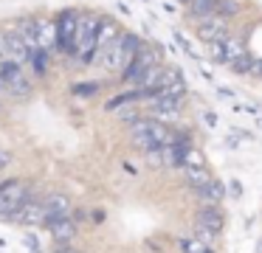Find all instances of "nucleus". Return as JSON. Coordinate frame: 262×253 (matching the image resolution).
Returning a JSON list of instances; mask_svg holds the SVG:
<instances>
[{"label":"nucleus","mask_w":262,"mask_h":253,"mask_svg":"<svg viewBox=\"0 0 262 253\" xmlns=\"http://www.w3.org/2000/svg\"><path fill=\"white\" fill-rule=\"evenodd\" d=\"M194 222L209 228V231H214V234H220V231L226 228V214L220 211V205H200Z\"/></svg>","instance_id":"14"},{"label":"nucleus","mask_w":262,"mask_h":253,"mask_svg":"<svg viewBox=\"0 0 262 253\" xmlns=\"http://www.w3.org/2000/svg\"><path fill=\"white\" fill-rule=\"evenodd\" d=\"M138 51H141V39H138L136 34H121V39L113 45L104 67H107V71H121L124 73L127 67L133 65V59H136Z\"/></svg>","instance_id":"5"},{"label":"nucleus","mask_w":262,"mask_h":253,"mask_svg":"<svg viewBox=\"0 0 262 253\" xmlns=\"http://www.w3.org/2000/svg\"><path fill=\"white\" fill-rule=\"evenodd\" d=\"M121 26L113 20H102V26H99V39H96V54H93L91 62H96V65L104 67V62H107L110 51H113V45L121 39Z\"/></svg>","instance_id":"7"},{"label":"nucleus","mask_w":262,"mask_h":253,"mask_svg":"<svg viewBox=\"0 0 262 253\" xmlns=\"http://www.w3.org/2000/svg\"><path fill=\"white\" fill-rule=\"evenodd\" d=\"M42 202H46V211H48V222H54V219H68L71 211H74L71 197L62 194V191H51Z\"/></svg>","instance_id":"13"},{"label":"nucleus","mask_w":262,"mask_h":253,"mask_svg":"<svg viewBox=\"0 0 262 253\" xmlns=\"http://www.w3.org/2000/svg\"><path fill=\"white\" fill-rule=\"evenodd\" d=\"M181 172H183V177H186V183L192 186V189H198V186H206L209 180H214V177L209 174V166H186V163H183Z\"/></svg>","instance_id":"19"},{"label":"nucleus","mask_w":262,"mask_h":253,"mask_svg":"<svg viewBox=\"0 0 262 253\" xmlns=\"http://www.w3.org/2000/svg\"><path fill=\"white\" fill-rule=\"evenodd\" d=\"M37 39H40V51L54 54V48H59L57 22H51V20H37Z\"/></svg>","instance_id":"16"},{"label":"nucleus","mask_w":262,"mask_h":253,"mask_svg":"<svg viewBox=\"0 0 262 253\" xmlns=\"http://www.w3.org/2000/svg\"><path fill=\"white\" fill-rule=\"evenodd\" d=\"M149 112H152V118L161 124H175L178 116H181V101L166 99V96H152V99H149Z\"/></svg>","instance_id":"9"},{"label":"nucleus","mask_w":262,"mask_h":253,"mask_svg":"<svg viewBox=\"0 0 262 253\" xmlns=\"http://www.w3.org/2000/svg\"><path fill=\"white\" fill-rule=\"evenodd\" d=\"M12 222L17 225H26V228H40V225H48V211H46V202L42 200H34L31 197L29 202H26L23 208H20L17 214H14Z\"/></svg>","instance_id":"8"},{"label":"nucleus","mask_w":262,"mask_h":253,"mask_svg":"<svg viewBox=\"0 0 262 253\" xmlns=\"http://www.w3.org/2000/svg\"><path fill=\"white\" fill-rule=\"evenodd\" d=\"M200 121H203V127H217V116L214 112H203V116H200Z\"/></svg>","instance_id":"25"},{"label":"nucleus","mask_w":262,"mask_h":253,"mask_svg":"<svg viewBox=\"0 0 262 253\" xmlns=\"http://www.w3.org/2000/svg\"><path fill=\"white\" fill-rule=\"evenodd\" d=\"M209 56L217 62H223L226 67H231L234 73H248L254 67L251 62V54L237 37H226L220 42H209Z\"/></svg>","instance_id":"2"},{"label":"nucleus","mask_w":262,"mask_h":253,"mask_svg":"<svg viewBox=\"0 0 262 253\" xmlns=\"http://www.w3.org/2000/svg\"><path fill=\"white\" fill-rule=\"evenodd\" d=\"M223 0H189V11L194 17H209V14H217Z\"/></svg>","instance_id":"21"},{"label":"nucleus","mask_w":262,"mask_h":253,"mask_svg":"<svg viewBox=\"0 0 262 253\" xmlns=\"http://www.w3.org/2000/svg\"><path fill=\"white\" fill-rule=\"evenodd\" d=\"M48 231H51V239L57 242V245H68V242L76 239V222L74 219H54V222L46 225Z\"/></svg>","instance_id":"17"},{"label":"nucleus","mask_w":262,"mask_h":253,"mask_svg":"<svg viewBox=\"0 0 262 253\" xmlns=\"http://www.w3.org/2000/svg\"><path fill=\"white\" fill-rule=\"evenodd\" d=\"M237 11H239V3H237V0H223L220 9H217V14H220V17H228V14H237Z\"/></svg>","instance_id":"23"},{"label":"nucleus","mask_w":262,"mask_h":253,"mask_svg":"<svg viewBox=\"0 0 262 253\" xmlns=\"http://www.w3.org/2000/svg\"><path fill=\"white\" fill-rule=\"evenodd\" d=\"M57 253H79L74 247V242H68V245H57Z\"/></svg>","instance_id":"28"},{"label":"nucleus","mask_w":262,"mask_h":253,"mask_svg":"<svg viewBox=\"0 0 262 253\" xmlns=\"http://www.w3.org/2000/svg\"><path fill=\"white\" fill-rule=\"evenodd\" d=\"M0 82L6 84L9 90H14L17 96H26L31 90V82L26 79L23 65H17V62H6V65H3V76H0Z\"/></svg>","instance_id":"12"},{"label":"nucleus","mask_w":262,"mask_h":253,"mask_svg":"<svg viewBox=\"0 0 262 253\" xmlns=\"http://www.w3.org/2000/svg\"><path fill=\"white\" fill-rule=\"evenodd\" d=\"M194 194H198L200 205H220L223 197H226V189H223L220 180H209L206 186H198Z\"/></svg>","instance_id":"18"},{"label":"nucleus","mask_w":262,"mask_h":253,"mask_svg":"<svg viewBox=\"0 0 262 253\" xmlns=\"http://www.w3.org/2000/svg\"><path fill=\"white\" fill-rule=\"evenodd\" d=\"M99 20L96 14H79V26H76V45H74V56L82 62H91L96 54V39H99Z\"/></svg>","instance_id":"4"},{"label":"nucleus","mask_w":262,"mask_h":253,"mask_svg":"<svg viewBox=\"0 0 262 253\" xmlns=\"http://www.w3.org/2000/svg\"><path fill=\"white\" fill-rule=\"evenodd\" d=\"M76 26H79V14L76 11H62L57 20V31H59V48L74 54V45H76Z\"/></svg>","instance_id":"10"},{"label":"nucleus","mask_w":262,"mask_h":253,"mask_svg":"<svg viewBox=\"0 0 262 253\" xmlns=\"http://www.w3.org/2000/svg\"><path fill=\"white\" fill-rule=\"evenodd\" d=\"M6 42H9V54H12V62H17V65H26V62L31 59V51H29V45H26V39L20 37L17 26L6 28Z\"/></svg>","instance_id":"15"},{"label":"nucleus","mask_w":262,"mask_h":253,"mask_svg":"<svg viewBox=\"0 0 262 253\" xmlns=\"http://www.w3.org/2000/svg\"><path fill=\"white\" fill-rule=\"evenodd\" d=\"M228 194H231V200H239V197H243V183H239V180H231V183H228Z\"/></svg>","instance_id":"24"},{"label":"nucleus","mask_w":262,"mask_h":253,"mask_svg":"<svg viewBox=\"0 0 262 253\" xmlns=\"http://www.w3.org/2000/svg\"><path fill=\"white\" fill-rule=\"evenodd\" d=\"M9 163H12V155H9V152H3V149H0V172H3V169H6Z\"/></svg>","instance_id":"27"},{"label":"nucleus","mask_w":262,"mask_h":253,"mask_svg":"<svg viewBox=\"0 0 262 253\" xmlns=\"http://www.w3.org/2000/svg\"><path fill=\"white\" fill-rule=\"evenodd\" d=\"M161 65V54H158V48H152V45H141V51L136 54V59H133V65L127 67L121 76H124V82H130V84H141V79L147 76L152 67H158Z\"/></svg>","instance_id":"6"},{"label":"nucleus","mask_w":262,"mask_h":253,"mask_svg":"<svg viewBox=\"0 0 262 253\" xmlns=\"http://www.w3.org/2000/svg\"><path fill=\"white\" fill-rule=\"evenodd\" d=\"M186 3H189V0H186Z\"/></svg>","instance_id":"31"},{"label":"nucleus","mask_w":262,"mask_h":253,"mask_svg":"<svg viewBox=\"0 0 262 253\" xmlns=\"http://www.w3.org/2000/svg\"><path fill=\"white\" fill-rule=\"evenodd\" d=\"M31 200V186L26 180H6L0 183V219L12 222L14 214Z\"/></svg>","instance_id":"3"},{"label":"nucleus","mask_w":262,"mask_h":253,"mask_svg":"<svg viewBox=\"0 0 262 253\" xmlns=\"http://www.w3.org/2000/svg\"><path fill=\"white\" fill-rule=\"evenodd\" d=\"M254 253H262V239L256 242V250H254Z\"/></svg>","instance_id":"30"},{"label":"nucleus","mask_w":262,"mask_h":253,"mask_svg":"<svg viewBox=\"0 0 262 253\" xmlns=\"http://www.w3.org/2000/svg\"><path fill=\"white\" fill-rule=\"evenodd\" d=\"M181 253H214V247L211 245H206L203 239H198V236H181Z\"/></svg>","instance_id":"20"},{"label":"nucleus","mask_w":262,"mask_h":253,"mask_svg":"<svg viewBox=\"0 0 262 253\" xmlns=\"http://www.w3.org/2000/svg\"><path fill=\"white\" fill-rule=\"evenodd\" d=\"M198 37L203 39L206 45L226 39V37H228V31H226V17H220V14L203 17V20H200V26H198Z\"/></svg>","instance_id":"11"},{"label":"nucleus","mask_w":262,"mask_h":253,"mask_svg":"<svg viewBox=\"0 0 262 253\" xmlns=\"http://www.w3.org/2000/svg\"><path fill=\"white\" fill-rule=\"evenodd\" d=\"M254 124H256V129H262V116H256V118H254Z\"/></svg>","instance_id":"29"},{"label":"nucleus","mask_w":262,"mask_h":253,"mask_svg":"<svg viewBox=\"0 0 262 253\" xmlns=\"http://www.w3.org/2000/svg\"><path fill=\"white\" fill-rule=\"evenodd\" d=\"M194 236H198V239H203L206 245L214 247V242H217V236H220V234H214V231H209V228H203V225L194 222Z\"/></svg>","instance_id":"22"},{"label":"nucleus","mask_w":262,"mask_h":253,"mask_svg":"<svg viewBox=\"0 0 262 253\" xmlns=\"http://www.w3.org/2000/svg\"><path fill=\"white\" fill-rule=\"evenodd\" d=\"M23 242H26V247H29V250H31V253H42V247H40V242H37V239H34V236H26V239H23Z\"/></svg>","instance_id":"26"},{"label":"nucleus","mask_w":262,"mask_h":253,"mask_svg":"<svg viewBox=\"0 0 262 253\" xmlns=\"http://www.w3.org/2000/svg\"><path fill=\"white\" fill-rule=\"evenodd\" d=\"M130 138L138 149L149 152V149H158V146H169L175 144V135L166 124L155 121V118H138V121L130 124Z\"/></svg>","instance_id":"1"}]
</instances>
